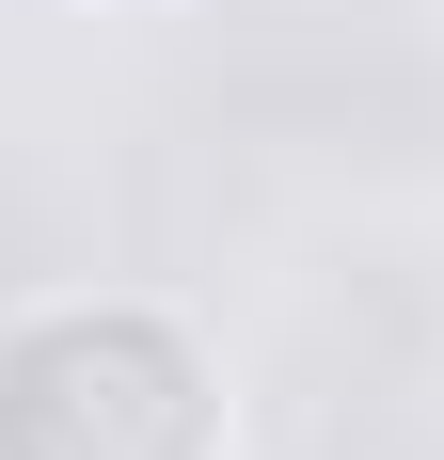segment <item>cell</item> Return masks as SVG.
<instances>
[{"label": "cell", "instance_id": "1", "mask_svg": "<svg viewBox=\"0 0 444 460\" xmlns=\"http://www.w3.org/2000/svg\"><path fill=\"white\" fill-rule=\"evenodd\" d=\"M0 460H238V381L159 286H48L0 318Z\"/></svg>", "mask_w": 444, "mask_h": 460}]
</instances>
